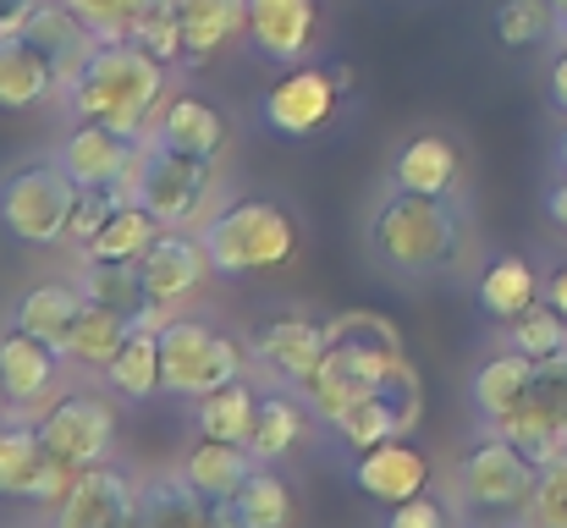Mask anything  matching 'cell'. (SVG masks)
Here are the masks:
<instances>
[{
	"mask_svg": "<svg viewBox=\"0 0 567 528\" xmlns=\"http://www.w3.org/2000/svg\"><path fill=\"white\" fill-rule=\"evenodd\" d=\"M370 391H391V396L419 402V369H413L408 342L391 320H380L370 309H353V314L326 320V358L298 396L315 407L320 424H331L342 407H353Z\"/></svg>",
	"mask_w": 567,
	"mask_h": 528,
	"instance_id": "cell-1",
	"label": "cell"
},
{
	"mask_svg": "<svg viewBox=\"0 0 567 528\" xmlns=\"http://www.w3.org/2000/svg\"><path fill=\"white\" fill-rule=\"evenodd\" d=\"M166 61H155L138 39H100L83 66L66 77L61 105L72 122H100L127 138H150L161 105H166Z\"/></svg>",
	"mask_w": 567,
	"mask_h": 528,
	"instance_id": "cell-2",
	"label": "cell"
},
{
	"mask_svg": "<svg viewBox=\"0 0 567 528\" xmlns=\"http://www.w3.org/2000/svg\"><path fill=\"white\" fill-rule=\"evenodd\" d=\"M370 248L396 276H441L463 253V215L452 198H424L391 187V198L370 220Z\"/></svg>",
	"mask_w": 567,
	"mask_h": 528,
	"instance_id": "cell-3",
	"label": "cell"
},
{
	"mask_svg": "<svg viewBox=\"0 0 567 528\" xmlns=\"http://www.w3.org/2000/svg\"><path fill=\"white\" fill-rule=\"evenodd\" d=\"M204 248H209V265L215 276H265V270H281L298 259V220L287 204L276 198H231L220 204L204 226H198Z\"/></svg>",
	"mask_w": 567,
	"mask_h": 528,
	"instance_id": "cell-4",
	"label": "cell"
},
{
	"mask_svg": "<svg viewBox=\"0 0 567 528\" xmlns=\"http://www.w3.org/2000/svg\"><path fill=\"white\" fill-rule=\"evenodd\" d=\"M535 490H540V463L518 441H507L496 429H485L457 457V501L474 518H485V524H496V518H529Z\"/></svg>",
	"mask_w": 567,
	"mask_h": 528,
	"instance_id": "cell-5",
	"label": "cell"
},
{
	"mask_svg": "<svg viewBox=\"0 0 567 528\" xmlns=\"http://www.w3.org/2000/svg\"><path fill=\"white\" fill-rule=\"evenodd\" d=\"M78 176L66 172L55 155L22 161L17 172L0 182V226L28 242V248H55L72 231V209H78Z\"/></svg>",
	"mask_w": 567,
	"mask_h": 528,
	"instance_id": "cell-6",
	"label": "cell"
},
{
	"mask_svg": "<svg viewBox=\"0 0 567 528\" xmlns=\"http://www.w3.org/2000/svg\"><path fill=\"white\" fill-rule=\"evenodd\" d=\"M161 363H166V391L172 396H209L231 380H243L248 348L209 320L193 314H166L161 320Z\"/></svg>",
	"mask_w": 567,
	"mask_h": 528,
	"instance_id": "cell-7",
	"label": "cell"
},
{
	"mask_svg": "<svg viewBox=\"0 0 567 528\" xmlns=\"http://www.w3.org/2000/svg\"><path fill=\"white\" fill-rule=\"evenodd\" d=\"M209 193H215V161L183 155V149L161 144V138H144V161H138V176H133V198L161 226H193V220H204Z\"/></svg>",
	"mask_w": 567,
	"mask_h": 528,
	"instance_id": "cell-8",
	"label": "cell"
},
{
	"mask_svg": "<svg viewBox=\"0 0 567 528\" xmlns=\"http://www.w3.org/2000/svg\"><path fill=\"white\" fill-rule=\"evenodd\" d=\"M39 441H44L72 474L105 463L111 446H116V407H111V396H100V391L61 396L55 407L39 413Z\"/></svg>",
	"mask_w": 567,
	"mask_h": 528,
	"instance_id": "cell-9",
	"label": "cell"
},
{
	"mask_svg": "<svg viewBox=\"0 0 567 528\" xmlns=\"http://www.w3.org/2000/svg\"><path fill=\"white\" fill-rule=\"evenodd\" d=\"M337 105H342V89H337L331 66H292L259 94V122L276 138L303 144L337 116Z\"/></svg>",
	"mask_w": 567,
	"mask_h": 528,
	"instance_id": "cell-10",
	"label": "cell"
},
{
	"mask_svg": "<svg viewBox=\"0 0 567 528\" xmlns=\"http://www.w3.org/2000/svg\"><path fill=\"white\" fill-rule=\"evenodd\" d=\"M55 528H144V485L111 463H94L55 501Z\"/></svg>",
	"mask_w": 567,
	"mask_h": 528,
	"instance_id": "cell-11",
	"label": "cell"
},
{
	"mask_svg": "<svg viewBox=\"0 0 567 528\" xmlns=\"http://www.w3.org/2000/svg\"><path fill=\"white\" fill-rule=\"evenodd\" d=\"M496 435L518 441L535 463H546V457L567 452V352L540 358L529 396L518 402V413H513V418H502V424H496Z\"/></svg>",
	"mask_w": 567,
	"mask_h": 528,
	"instance_id": "cell-12",
	"label": "cell"
},
{
	"mask_svg": "<svg viewBox=\"0 0 567 528\" xmlns=\"http://www.w3.org/2000/svg\"><path fill=\"white\" fill-rule=\"evenodd\" d=\"M78 474L39 441V424H17V418H0V496H17V501H39V507H55L66 496Z\"/></svg>",
	"mask_w": 567,
	"mask_h": 528,
	"instance_id": "cell-13",
	"label": "cell"
},
{
	"mask_svg": "<svg viewBox=\"0 0 567 528\" xmlns=\"http://www.w3.org/2000/svg\"><path fill=\"white\" fill-rule=\"evenodd\" d=\"M138 270H144V292H150V303H155L161 314H177L193 292L204 287V276H209L215 265H209L204 237H193L188 226H161V237L144 248Z\"/></svg>",
	"mask_w": 567,
	"mask_h": 528,
	"instance_id": "cell-14",
	"label": "cell"
},
{
	"mask_svg": "<svg viewBox=\"0 0 567 528\" xmlns=\"http://www.w3.org/2000/svg\"><path fill=\"white\" fill-rule=\"evenodd\" d=\"M55 161L78 176V187H116V193H133V176L144 161V138H127L116 127H100V122H78Z\"/></svg>",
	"mask_w": 567,
	"mask_h": 528,
	"instance_id": "cell-15",
	"label": "cell"
},
{
	"mask_svg": "<svg viewBox=\"0 0 567 528\" xmlns=\"http://www.w3.org/2000/svg\"><path fill=\"white\" fill-rule=\"evenodd\" d=\"M320 28V0H243V39L281 66H298L303 50L315 44Z\"/></svg>",
	"mask_w": 567,
	"mask_h": 528,
	"instance_id": "cell-16",
	"label": "cell"
},
{
	"mask_svg": "<svg viewBox=\"0 0 567 528\" xmlns=\"http://www.w3.org/2000/svg\"><path fill=\"white\" fill-rule=\"evenodd\" d=\"M353 485L370 501H380V507L413 501V496L430 490V457L408 435H391V441H380L375 452H359L353 457Z\"/></svg>",
	"mask_w": 567,
	"mask_h": 528,
	"instance_id": "cell-17",
	"label": "cell"
},
{
	"mask_svg": "<svg viewBox=\"0 0 567 528\" xmlns=\"http://www.w3.org/2000/svg\"><path fill=\"white\" fill-rule=\"evenodd\" d=\"M254 358L281 380V385H292V391H303L309 385V374L320 369V358H326V325H315V320H303V314H281V320H265L259 331H254Z\"/></svg>",
	"mask_w": 567,
	"mask_h": 528,
	"instance_id": "cell-18",
	"label": "cell"
},
{
	"mask_svg": "<svg viewBox=\"0 0 567 528\" xmlns=\"http://www.w3.org/2000/svg\"><path fill=\"white\" fill-rule=\"evenodd\" d=\"M61 66L22 33H11L0 44V111L22 116V111H44V105H61Z\"/></svg>",
	"mask_w": 567,
	"mask_h": 528,
	"instance_id": "cell-19",
	"label": "cell"
},
{
	"mask_svg": "<svg viewBox=\"0 0 567 528\" xmlns=\"http://www.w3.org/2000/svg\"><path fill=\"white\" fill-rule=\"evenodd\" d=\"M22 39H33L61 66V77H72L83 66V55L100 44V33L66 0H22Z\"/></svg>",
	"mask_w": 567,
	"mask_h": 528,
	"instance_id": "cell-20",
	"label": "cell"
},
{
	"mask_svg": "<svg viewBox=\"0 0 567 528\" xmlns=\"http://www.w3.org/2000/svg\"><path fill=\"white\" fill-rule=\"evenodd\" d=\"M419 407H424V402H413V396L370 391V396H359L353 407H342V413L331 418V429H337V441L359 457V452H375L380 441H391V435H413Z\"/></svg>",
	"mask_w": 567,
	"mask_h": 528,
	"instance_id": "cell-21",
	"label": "cell"
},
{
	"mask_svg": "<svg viewBox=\"0 0 567 528\" xmlns=\"http://www.w3.org/2000/svg\"><path fill=\"white\" fill-rule=\"evenodd\" d=\"M150 138H161V144H172V149H183V155H198V161H220L226 144H231V127H226V116H220L209 100L177 94V100L161 105Z\"/></svg>",
	"mask_w": 567,
	"mask_h": 528,
	"instance_id": "cell-22",
	"label": "cell"
},
{
	"mask_svg": "<svg viewBox=\"0 0 567 528\" xmlns=\"http://www.w3.org/2000/svg\"><path fill=\"white\" fill-rule=\"evenodd\" d=\"M535 369H540V358H529V352H496V358H485L480 369H474V380H468V396H474V413L485 418V429H496L502 418H513L518 413V402L529 396V385H535Z\"/></svg>",
	"mask_w": 567,
	"mask_h": 528,
	"instance_id": "cell-23",
	"label": "cell"
},
{
	"mask_svg": "<svg viewBox=\"0 0 567 528\" xmlns=\"http://www.w3.org/2000/svg\"><path fill=\"white\" fill-rule=\"evenodd\" d=\"M61 358L66 352L28 337V331H6L0 337V374H6V391H11V407H39L50 391H55V374H61Z\"/></svg>",
	"mask_w": 567,
	"mask_h": 528,
	"instance_id": "cell-24",
	"label": "cell"
},
{
	"mask_svg": "<svg viewBox=\"0 0 567 528\" xmlns=\"http://www.w3.org/2000/svg\"><path fill=\"white\" fill-rule=\"evenodd\" d=\"M144 528H237V518L226 501L198 496L177 468V474L144 485Z\"/></svg>",
	"mask_w": 567,
	"mask_h": 528,
	"instance_id": "cell-25",
	"label": "cell"
},
{
	"mask_svg": "<svg viewBox=\"0 0 567 528\" xmlns=\"http://www.w3.org/2000/svg\"><path fill=\"white\" fill-rule=\"evenodd\" d=\"M457 172H463V161H457L452 138L419 133V138H408V144L396 149V161H391V187L424 193V198H452V193H457Z\"/></svg>",
	"mask_w": 567,
	"mask_h": 528,
	"instance_id": "cell-26",
	"label": "cell"
},
{
	"mask_svg": "<svg viewBox=\"0 0 567 528\" xmlns=\"http://www.w3.org/2000/svg\"><path fill=\"white\" fill-rule=\"evenodd\" d=\"M161 320L166 314H150L127 342L122 352L105 363V385L111 396H127V402H150L155 391H166V363H161Z\"/></svg>",
	"mask_w": 567,
	"mask_h": 528,
	"instance_id": "cell-27",
	"label": "cell"
},
{
	"mask_svg": "<svg viewBox=\"0 0 567 528\" xmlns=\"http://www.w3.org/2000/svg\"><path fill=\"white\" fill-rule=\"evenodd\" d=\"M83 303H89V298H83L78 281H39V287H28V292L17 298L11 325L28 331V337H39V342H50V348H66V337H72Z\"/></svg>",
	"mask_w": 567,
	"mask_h": 528,
	"instance_id": "cell-28",
	"label": "cell"
},
{
	"mask_svg": "<svg viewBox=\"0 0 567 528\" xmlns=\"http://www.w3.org/2000/svg\"><path fill=\"white\" fill-rule=\"evenodd\" d=\"M150 314H161V309H150ZM150 314H127V309H111V303H94V298H89L61 352H66L72 363H83V369H100V374H105V363L122 352V342H127Z\"/></svg>",
	"mask_w": 567,
	"mask_h": 528,
	"instance_id": "cell-29",
	"label": "cell"
},
{
	"mask_svg": "<svg viewBox=\"0 0 567 528\" xmlns=\"http://www.w3.org/2000/svg\"><path fill=\"white\" fill-rule=\"evenodd\" d=\"M254 468H259V457H254L248 446H237V441H209V435L183 457V479H188L198 496L226 501V507H231V496L248 485Z\"/></svg>",
	"mask_w": 567,
	"mask_h": 528,
	"instance_id": "cell-30",
	"label": "cell"
},
{
	"mask_svg": "<svg viewBox=\"0 0 567 528\" xmlns=\"http://www.w3.org/2000/svg\"><path fill=\"white\" fill-rule=\"evenodd\" d=\"M474 298H480V309H485L491 320L507 325V320H518L524 309H535V303L546 298V281L535 276V265H529L524 253H502L496 265H485Z\"/></svg>",
	"mask_w": 567,
	"mask_h": 528,
	"instance_id": "cell-31",
	"label": "cell"
},
{
	"mask_svg": "<svg viewBox=\"0 0 567 528\" xmlns=\"http://www.w3.org/2000/svg\"><path fill=\"white\" fill-rule=\"evenodd\" d=\"M309 418H315V407H303L292 391H265V396H259V418H254L248 452H254L259 463L292 457V452L309 441Z\"/></svg>",
	"mask_w": 567,
	"mask_h": 528,
	"instance_id": "cell-32",
	"label": "cell"
},
{
	"mask_svg": "<svg viewBox=\"0 0 567 528\" xmlns=\"http://www.w3.org/2000/svg\"><path fill=\"white\" fill-rule=\"evenodd\" d=\"M243 33V0H183V66L215 61Z\"/></svg>",
	"mask_w": 567,
	"mask_h": 528,
	"instance_id": "cell-33",
	"label": "cell"
},
{
	"mask_svg": "<svg viewBox=\"0 0 567 528\" xmlns=\"http://www.w3.org/2000/svg\"><path fill=\"white\" fill-rule=\"evenodd\" d=\"M259 396H265V391H254L248 380H231V385L198 396V402H193V424H198V435L248 446V441H254V418H259Z\"/></svg>",
	"mask_w": 567,
	"mask_h": 528,
	"instance_id": "cell-34",
	"label": "cell"
},
{
	"mask_svg": "<svg viewBox=\"0 0 567 528\" xmlns=\"http://www.w3.org/2000/svg\"><path fill=\"white\" fill-rule=\"evenodd\" d=\"M231 518L237 528H298V496L270 463H259L248 485L231 496Z\"/></svg>",
	"mask_w": 567,
	"mask_h": 528,
	"instance_id": "cell-35",
	"label": "cell"
},
{
	"mask_svg": "<svg viewBox=\"0 0 567 528\" xmlns=\"http://www.w3.org/2000/svg\"><path fill=\"white\" fill-rule=\"evenodd\" d=\"M161 237V220L138 204V198H122L116 209H111V220L94 231V242L83 248V259H144V248Z\"/></svg>",
	"mask_w": 567,
	"mask_h": 528,
	"instance_id": "cell-36",
	"label": "cell"
},
{
	"mask_svg": "<svg viewBox=\"0 0 567 528\" xmlns=\"http://www.w3.org/2000/svg\"><path fill=\"white\" fill-rule=\"evenodd\" d=\"M78 287H83V298L111 303V309H127V314H150L155 309L150 292H144V270L133 259H83Z\"/></svg>",
	"mask_w": 567,
	"mask_h": 528,
	"instance_id": "cell-37",
	"label": "cell"
},
{
	"mask_svg": "<svg viewBox=\"0 0 567 528\" xmlns=\"http://www.w3.org/2000/svg\"><path fill=\"white\" fill-rule=\"evenodd\" d=\"M491 28L507 50H529V44H546L557 33V11H551V0H502Z\"/></svg>",
	"mask_w": 567,
	"mask_h": 528,
	"instance_id": "cell-38",
	"label": "cell"
},
{
	"mask_svg": "<svg viewBox=\"0 0 567 528\" xmlns=\"http://www.w3.org/2000/svg\"><path fill=\"white\" fill-rule=\"evenodd\" d=\"M507 348L513 352H529V358H557L567 352V320L557 303H535V309H524L518 320H507Z\"/></svg>",
	"mask_w": 567,
	"mask_h": 528,
	"instance_id": "cell-39",
	"label": "cell"
},
{
	"mask_svg": "<svg viewBox=\"0 0 567 528\" xmlns=\"http://www.w3.org/2000/svg\"><path fill=\"white\" fill-rule=\"evenodd\" d=\"M133 39H138V44H144L155 61L183 66V0H155V6L138 17Z\"/></svg>",
	"mask_w": 567,
	"mask_h": 528,
	"instance_id": "cell-40",
	"label": "cell"
},
{
	"mask_svg": "<svg viewBox=\"0 0 567 528\" xmlns=\"http://www.w3.org/2000/svg\"><path fill=\"white\" fill-rule=\"evenodd\" d=\"M100 39H133V28H138V17L155 6V0H66Z\"/></svg>",
	"mask_w": 567,
	"mask_h": 528,
	"instance_id": "cell-41",
	"label": "cell"
},
{
	"mask_svg": "<svg viewBox=\"0 0 567 528\" xmlns=\"http://www.w3.org/2000/svg\"><path fill=\"white\" fill-rule=\"evenodd\" d=\"M529 528H567V452L540 463V490H535V507H529Z\"/></svg>",
	"mask_w": 567,
	"mask_h": 528,
	"instance_id": "cell-42",
	"label": "cell"
},
{
	"mask_svg": "<svg viewBox=\"0 0 567 528\" xmlns=\"http://www.w3.org/2000/svg\"><path fill=\"white\" fill-rule=\"evenodd\" d=\"M122 198H133V193H116V187H83V193H78V209H72V231H66V242L89 248L94 231L111 220V209H116Z\"/></svg>",
	"mask_w": 567,
	"mask_h": 528,
	"instance_id": "cell-43",
	"label": "cell"
},
{
	"mask_svg": "<svg viewBox=\"0 0 567 528\" xmlns=\"http://www.w3.org/2000/svg\"><path fill=\"white\" fill-rule=\"evenodd\" d=\"M380 528H452V513H446V501H435V496L424 490V496H413V501L385 507Z\"/></svg>",
	"mask_w": 567,
	"mask_h": 528,
	"instance_id": "cell-44",
	"label": "cell"
},
{
	"mask_svg": "<svg viewBox=\"0 0 567 528\" xmlns=\"http://www.w3.org/2000/svg\"><path fill=\"white\" fill-rule=\"evenodd\" d=\"M551 105L567 111V44L557 50V61H551Z\"/></svg>",
	"mask_w": 567,
	"mask_h": 528,
	"instance_id": "cell-45",
	"label": "cell"
},
{
	"mask_svg": "<svg viewBox=\"0 0 567 528\" xmlns=\"http://www.w3.org/2000/svg\"><path fill=\"white\" fill-rule=\"evenodd\" d=\"M546 215H551V220L567 231V176H557V182H551V193H546Z\"/></svg>",
	"mask_w": 567,
	"mask_h": 528,
	"instance_id": "cell-46",
	"label": "cell"
},
{
	"mask_svg": "<svg viewBox=\"0 0 567 528\" xmlns=\"http://www.w3.org/2000/svg\"><path fill=\"white\" fill-rule=\"evenodd\" d=\"M546 303H557L563 320H567V265H557V270L546 276Z\"/></svg>",
	"mask_w": 567,
	"mask_h": 528,
	"instance_id": "cell-47",
	"label": "cell"
},
{
	"mask_svg": "<svg viewBox=\"0 0 567 528\" xmlns=\"http://www.w3.org/2000/svg\"><path fill=\"white\" fill-rule=\"evenodd\" d=\"M331 77H337V89H342V100L353 94V83H359V72L348 66V61H331Z\"/></svg>",
	"mask_w": 567,
	"mask_h": 528,
	"instance_id": "cell-48",
	"label": "cell"
},
{
	"mask_svg": "<svg viewBox=\"0 0 567 528\" xmlns=\"http://www.w3.org/2000/svg\"><path fill=\"white\" fill-rule=\"evenodd\" d=\"M551 11H557V33L567 39V0H551Z\"/></svg>",
	"mask_w": 567,
	"mask_h": 528,
	"instance_id": "cell-49",
	"label": "cell"
},
{
	"mask_svg": "<svg viewBox=\"0 0 567 528\" xmlns=\"http://www.w3.org/2000/svg\"><path fill=\"white\" fill-rule=\"evenodd\" d=\"M557 172L567 176V127H563V138H557Z\"/></svg>",
	"mask_w": 567,
	"mask_h": 528,
	"instance_id": "cell-50",
	"label": "cell"
},
{
	"mask_svg": "<svg viewBox=\"0 0 567 528\" xmlns=\"http://www.w3.org/2000/svg\"><path fill=\"white\" fill-rule=\"evenodd\" d=\"M11 413V391H6V374H0V418Z\"/></svg>",
	"mask_w": 567,
	"mask_h": 528,
	"instance_id": "cell-51",
	"label": "cell"
}]
</instances>
